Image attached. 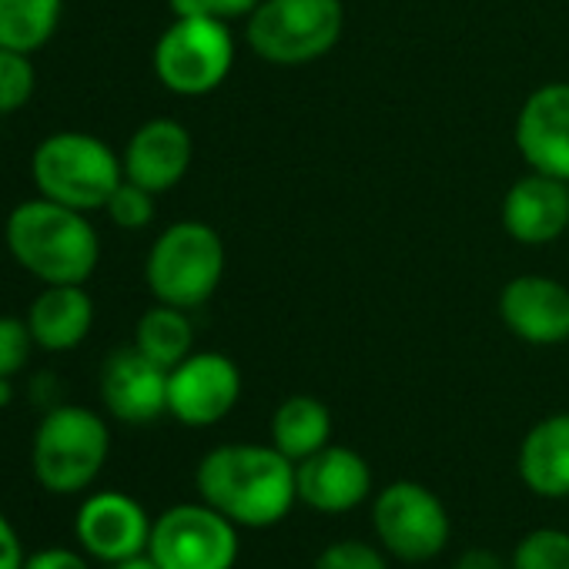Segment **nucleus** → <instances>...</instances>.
Segmentation results:
<instances>
[{
    "label": "nucleus",
    "instance_id": "obj_1",
    "mask_svg": "<svg viewBox=\"0 0 569 569\" xmlns=\"http://www.w3.org/2000/svg\"><path fill=\"white\" fill-rule=\"evenodd\" d=\"M194 486L201 502L244 529H268L299 502L296 462L274 446L258 442H228L204 452L194 469Z\"/></svg>",
    "mask_w": 569,
    "mask_h": 569
},
{
    "label": "nucleus",
    "instance_id": "obj_2",
    "mask_svg": "<svg viewBox=\"0 0 569 569\" xmlns=\"http://www.w3.org/2000/svg\"><path fill=\"white\" fill-rule=\"evenodd\" d=\"M4 244L41 284H88L101 261V234L94 221L44 194L11 208Z\"/></svg>",
    "mask_w": 569,
    "mask_h": 569
},
{
    "label": "nucleus",
    "instance_id": "obj_3",
    "mask_svg": "<svg viewBox=\"0 0 569 569\" xmlns=\"http://www.w3.org/2000/svg\"><path fill=\"white\" fill-rule=\"evenodd\" d=\"M31 181L38 194L91 214L104 211L124 181V161L91 131H54L31 154Z\"/></svg>",
    "mask_w": 569,
    "mask_h": 569
},
{
    "label": "nucleus",
    "instance_id": "obj_4",
    "mask_svg": "<svg viewBox=\"0 0 569 569\" xmlns=\"http://www.w3.org/2000/svg\"><path fill=\"white\" fill-rule=\"evenodd\" d=\"M111 456V429L88 406H51L31 439V472L54 496L84 492Z\"/></svg>",
    "mask_w": 569,
    "mask_h": 569
},
{
    "label": "nucleus",
    "instance_id": "obj_5",
    "mask_svg": "<svg viewBox=\"0 0 569 569\" xmlns=\"http://www.w3.org/2000/svg\"><path fill=\"white\" fill-rule=\"evenodd\" d=\"M224 241L218 228L198 218L168 224L148 248L144 281L154 302L201 309L224 278Z\"/></svg>",
    "mask_w": 569,
    "mask_h": 569
},
{
    "label": "nucleus",
    "instance_id": "obj_6",
    "mask_svg": "<svg viewBox=\"0 0 569 569\" xmlns=\"http://www.w3.org/2000/svg\"><path fill=\"white\" fill-rule=\"evenodd\" d=\"M346 31L342 0H261L244 41L264 64L306 68L322 61Z\"/></svg>",
    "mask_w": 569,
    "mask_h": 569
},
{
    "label": "nucleus",
    "instance_id": "obj_7",
    "mask_svg": "<svg viewBox=\"0 0 569 569\" xmlns=\"http://www.w3.org/2000/svg\"><path fill=\"white\" fill-rule=\"evenodd\" d=\"M154 78L178 98L218 91L234 68V34L221 18H174L151 51Z\"/></svg>",
    "mask_w": 569,
    "mask_h": 569
},
{
    "label": "nucleus",
    "instance_id": "obj_8",
    "mask_svg": "<svg viewBox=\"0 0 569 569\" xmlns=\"http://www.w3.org/2000/svg\"><path fill=\"white\" fill-rule=\"evenodd\" d=\"M148 552L161 569H234L238 526L208 502H181L151 522Z\"/></svg>",
    "mask_w": 569,
    "mask_h": 569
},
{
    "label": "nucleus",
    "instance_id": "obj_9",
    "mask_svg": "<svg viewBox=\"0 0 569 569\" xmlns=\"http://www.w3.org/2000/svg\"><path fill=\"white\" fill-rule=\"evenodd\" d=\"M372 526L379 546L402 562L436 559L452 536L449 512L442 499L422 482H389L372 502Z\"/></svg>",
    "mask_w": 569,
    "mask_h": 569
},
{
    "label": "nucleus",
    "instance_id": "obj_10",
    "mask_svg": "<svg viewBox=\"0 0 569 569\" xmlns=\"http://www.w3.org/2000/svg\"><path fill=\"white\" fill-rule=\"evenodd\" d=\"M241 399V369L224 352H191L168 372V416L208 429L231 416Z\"/></svg>",
    "mask_w": 569,
    "mask_h": 569
},
{
    "label": "nucleus",
    "instance_id": "obj_11",
    "mask_svg": "<svg viewBox=\"0 0 569 569\" xmlns=\"http://www.w3.org/2000/svg\"><path fill=\"white\" fill-rule=\"evenodd\" d=\"M151 522L144 506L118 489H101L91 492L74 516V532L81 549L98 559V562H121L138 552H148L151 539Z\"/></svg>",
    "mask_w": 569,
    "mask_h": 569
},
{
    "label": "nucleus",
    "instance_id": "obj_12",
    "mask_svg": "<svg viewBox=\"0 0 569 569\" xmlns=\"http://www.w3.org/2000/svg\"><path fill=\"white\" fill-rule=\"evenodd\" d=\"M512 138L529 171L569 184V81L539 84L522 101Z\"/></svg>",
    "mask_w": 569,
    "mask_h": 569
},
{
    "label": "nucleus",
    "instance_id": "obj_13",
    "mask_svg": "<svg viewBox=\"0 0 569 569\" xmlns=\"http://www.w3.org/2000/svg\"><path fill=\"white\" fill-rule=\"evenodd\" d=\"M101 402L128 426H148L168 412V369L151 362L134 342L114 349L101 366Z\"/></svg>",
    "mask_w": 569,
    "mask_h": 569
},
{
    "label": "nucleus",
    "instance_id": "obj_14",
    "mask_svg": "<svg viewBox=\"0 0 569 569\" xmlns=\"http://www.w3.org/2000/svg\"><path fill=\"white\" fill-rule=\"evenodd\" d=\"M502 326L526 346L569 342V289L546 274H516L499 292Z\"/></svg>",
    "mask_w": 569,
    "mask_h": 569
},
{
    "label": "nucleus",
    "instance_id": "obj_15",
    "mask_svg": "<svg viewBox=\"0 0 569 569\" xmlns=\"http://www.w3.org/2000/svg\"><path fill=\"white\" fill-rule=\"evenodd\" d=\"M299 476V502L316 512L342 516L359 509L372 496V469L366 456L349 446H326L316 456L296 466Z\"/></svg>",
    "mask_w": 569,
    "mask_h": 569
},
{
    "label": "nucleus",
    "instance_id": "obj_16",
    "mask_svg": "<svg viewBox=\"0 0 569 569\" xmlns=\"http://www.w3.org/2000/svg\"><path fill=\"white\" fill-rule=\"evenodd\" d=\"M124 178L164 194L184 181L194 161V141L191 131L174 118H151L144 121L124 144Z\"/></svg>",
    "mask_w": 569,
    "mask_h": 569
},
{
    "label": "nucleus",
    "instance_id": "obj_17",
    "mask_svg": "<svg viewBox=\"0 0 569 569\" xmlns=\"http://www.w3.org/2000/svg\"><path fill=\"white\" fill-rule=\"evenodd\" d=\"M502 231L529 248L552 244L569 228V184L539 171L512 181L499 204Z\"/></svg>",
    "mask_w": 569,
    "mask_h": 569
},
{
    "label": "nucleus",
    "instance_id": "obj_18",
    "mask_svg": "<svg viewBox=\"0 0 569 569\" xmlns=\"http://www.w3.org/2000/svg\"><path fill=\"white\" fill-rule=\"evenodd\" d=\"M94 299L84 284H44L28 309V326L44 352H74L94 329Z\"/></svg>",
    "mask_w": 569,
    "mask_h": 569
},
{
    "label": "nucleus",
    "instance_id": "obj_19",
    "mask_svg": "<svg viewBox=\"0 0 569 569\" xmlns=\"http://www.w3.org/2000/svg\"><path fill=\"white\" fill-rule=\"evenodd\" d=\"M519 476L542 499L569 496V412L539 419L519 446Z\"/></svg>",
    "mask_w": 569,
    "mask_h": 569
},
{
    "label": "nucleus",
    "instance_id": "obj_20",
    "mask_svg": "<svg viewBox=\"0 0 569 569\" xmlns=\"http://www.w3.org/2000/svg\"><path fill=\"white\" fill-rule=\"evenodd\" d=\"M332 442V412L316 396H289L271 416V446L296 466Z\"/></svg>",
    "mask_w": 569,
    "mask_h": 569
},
{
    "label": "nucleus",
    "instance_id": "obj_21",
    "mask_svg": "<svg viewBox=\"0 0 569 569\" xmlns=\"http://www.w3.org/2000/svg\"><path fill=\"white\" fill-rule=\"evenodd\" d=\"M134 346L168 372L194 352V326L188 309L154 302L134 326Z\"/></svg>",
    "mask_w": 569,
    "mask_h": 569
},
{
    "label": "nucleus",
    "instance_id": "obj_22",
    "mask_svg": "<svg viewBox=\"0 0 569 569\" xmlns=\"http://www.w3.org/2000/svg\"><path fill=\"white\" fill-rule=\"evenodd\" d=\"M64 0H0V48L41 51L61 28Z\"/></svg>",
    "mask_w": 569,
    "mask_h": 569
},
{
    "label": "nucleus",
    "instance_id": "obj_23",
    "mask_svg": "<svg viewBox=\"0 0 569 569\" xmlns=\"http://www.w3.org/2000/svg\"><path fill=\"white\" fill-rule=\"evenodd\" d=\"M509 569H569V532L562 529H532L516 549Z\"/></svg>",
    "mask_w": 569,
    "mask_h": 569
},
{
    "label": "nucleus",
    "instance_id": "obj_24",
    "mask_svg": "<svg viewBox=\"0 0 569 569\" xmlns=\"http://www.w3.org/2000/svg\"><path fill=\"white\" fill-rule=\"evenodd\" d=\"M38 88V71L31 54L0 48V118L21 111Z\"/></svg>",
    "mask_w": 569,
    "mask_h": 569
},
{
    "label": "nucleus",
    "instance_id": "obj_25",
    "mask_svg": "<svg viewBox=\"0 0 569 569\" xmlns=\"http://www.w3.org/2000/svg\"><path fill=\"white\" fill-rule=\"evenodd\" d=\"M154 191H148V188H141V184H134V181H121L118 184V191L108 198V204H104V211H108V218L118 224V228H124V231H141V228H148L151 221H154V211H158V204H154Z\"/></svg>",
    "mask_w": 569,
    "mask_h": 569
},
{
    "label": "nucleus",
    "instance_id": "obj_26",
    "mask_svg": "<svg viewBox=\"0 0 569 569\" xmlns=\"http://www.w3.org/2000/svg\"><path fill=\"white\" fill-rule=\"evenodd\" d=\"M38 342L31 336L28 319L18 316H0V376L14 379L34 356Z\"/></svg>",
    "mask_w": 569,
    "mask_h": 569
},
{
    "label": "nucleus",
    "instance_id": "obj_27",
    "mask_svg": "<svg viewBox=\"0 0 569 569\" xmlns=\"http://www.w3.org/2000/svg\"><path fill=\"white\" fill-rule=\"evenodd\" d=\"M312 569H389V562L379 552V546H372V542L339 539V542H332V546H326L319 552Z\"/></svg>",
    "mask_w": 569,
    "mask_h": 569
},
{
    "label": "nucleus",
    "instance_id": "obj_28",
    "mask_svg": "<svg viewBox=\"0 0 569 569\" xmlns=\"http://www.w3.org/2000/svg\"><path fill=\"white\" fill-rule=\"evenodd\" d=\"M24 569H91V562L68 546H48L24 559Z\"/></svg>",
    "mask_w": 569,
    "mask_h": 569
},
{
    "label": "nucleus",
    "instance_id": "obj_29",
    "mask_svg": "<svg viewBox=\"0 0 569 569\" xmlns=\"http://www.w3.org/2000/svg\"><path fill=\"white\" fill-rule=\"evenodd\" d=\"M24 542L14 529V522L0 512V569H24Z\"/></svg>",
    "mask_w": 569,
    "mask_h": 569
},
{
    "label": "nucleus",
    "instance_id": "obj_30",
    "mask_svg": "<svg viewBox=\"0 0 569 569\" xmlns=\"http://www.w3.org/2000/svg\"><path fill=\"white\" fill-rule=\"evenodd\" d=\"M452 569H509V566L502 562V556H499V552L482 549V546H469V549L456 559V566H452Z\"/></svg>",
    "mask_w": 569,
    "mask_h": 569
},
{
    "label": "nucleus",
    "instance_id": "obj_31",
    "mask_svg": "<svg viewBox=\"0 0 569 569\" xmlns=\"http://www.w3.org/2000/svg\"><path fill=\"white\" fill-rule=\"evenodd\" d=\"M261 0H214V18L221 21H248Z\"/></svg>",
    "mask_w": 569,
    "mask_h": 569
},
{
    "label": "nucleus",
    "instance_id": "obj_32",
    "mask_svg": "<svg viewBox=\"0 0 569 569\" xmlns=\"http://www.w3.org/2000/svg\"><path fill=\"white\" fill-rule=\"evenodd\" d=\"M174 18H214V0H168Z\"/></svg>",
    "mask_w": 569,
    "mask_h": 569
},
{
    "label": "nucleus",
    "instance_id": "obj_33",
    "mask_svg": "<svg viewBox=\"0 0 569 569\" xmlns=\"http://www.w3.org/2000/svg\"><path fill=\"white\" fill-rule=\"evenodd\" d=\"M111 569H161V566L151 559V552H138V556H131V559H121V562H114Z\"/></svg>",
    "mask_w": 569,
    "mask_h": 569
},
{
    "label": "nucleus",
    "instance_id": "obj_34",
    "mask_svg": "<svg viewBox=\"0 0 569 569\" xmlns=\"http://www.w3.org/2000/svg\"><path fill=\"white\" fill-rule=\"evenodd\" d=\"M14 402V382L8 376H0V409H8Z\"/></svg>",
    "mask_w": 569,
    "mask_h": 569
}]
</instances>
